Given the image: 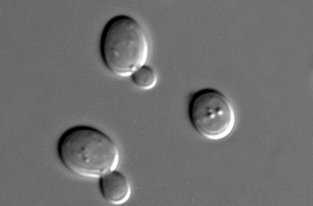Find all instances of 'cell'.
<instances>
[{
  "label": "cell",
  "mask_w": 313,
  "mask_h": 206,
  "mask_svg": "<svg viewBox=\"0 0 313 206\" xmlns=\"http://www.w3.org/2000/svg\"><path fill=\"white\" fill-rule=\"evenodd\" d=\"M58 157L68 170L78 175L97 178L117 167L119 153L108 136L95 128L78 126L61 136L57 144Z\"/></svg>",
  "instance_id": "obj_1"
},
{
  "label": "cell",
  "mask_w": 313,
  "mask_h": 206,
  "mask_svg": "<svg viewBox=\"0 0 313 206\" xmlns=\"http://www.w3.org/2000/svg\"><path fill=\"white\" fill-rule=\"evenodd\" d=\"M100 51L104 63L112 73L121 77L131 76L146 61V34L134 19L126 15L116 16L103 30Z\"/></svg>",
  "instance_id": "obj_2"
},
{
  "label": "cell",
  "mask_w": 313,
  "mask_h": 206,
  "mask_svg": "<svg viewBox=\"0 0 313 206\" xmlns=\"http://www.w3.org/2000/svg\"><path fill=\"white\" fill-rule=\"evenodd\" d=\"M188 114L195 130L211 139L227 136L235 124V114L230 101L222 92L213 89H204L191 95Z\"/></svg>",
  "instance_id": "obj_3"
},
{
  "label": "cell",
  "mask_w": 313,
  "mask_h": 206,
  "mask_svg": "<svg viewBox=\"0 0 313 206\" xmlns=\"http://www.w3.org/2000/svg\"><path fill=\"white\" fill-rule=\"evenodd\" d=\"M99 186L104 198L113 204L123 203L129 195L130 186L128 179L123 174L115 170L101 177Z\"/></svg>",
  "instance_id": "obj_4"
},
{
  "label": "cell",
  "mask_w": 313,
  "mask_h": 206,
  "mask_svg": "<svg viewBox=\"0 0 313 206\" xmlns=\"http://www.w3.org/2000/svg\"><path fill=\"white\" fill-rule=\"evenodd\" d=\"M131 76L133 83L143 89H151L157 82V75L156 71L147 65L142 66L133 72Z\"/></svg>",
  "instance_id": "obj_5"
}]
</instances>
